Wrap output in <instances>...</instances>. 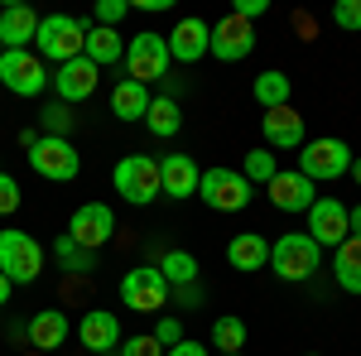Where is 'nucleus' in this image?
Wrapping results in <instances>:
<instances>
[{
    "label": "nucleus",
    "mask_w": 361,
    "mask_h": 356,
    "mask_svg": "<svg viewBox=\"0 0 361 356\" xmlns=\"http://www.w3.org/2000/svg\"><path fill=\"white\" fill-rule=\"evenodd\" d=\"M87 29L92 20L87 15H44L39 20V34H34V49L44 63H73V58H82V44H87Z\"/></svg>",
    "instance_id": "f257e3e1"
},
{
    "label": "nucleus",
    "mask_w": 361,
    "mask_h": 356,
    "mask_svg": "<svg viewBox=\"0 0 361 356\" xmlns=\"http://www.w3.org/2000/svg\"><path fill=\"white\" fill-rule=\"evenodd\" d=\"M270 270L289 284H304L323 270V246L308 236V231H284L275 246H270Z\"/></svg>",
    "instance_id": "f03ea898"
},
{
    "label": "nucleus",
    "mask_w": 361,
    "mask_h": 356,
    "mask_svg": "<svg viewBox=\"0 0 361 356\" xmlns=\"http://www.w3.org/2000/svg\"><path fill=\"white\" fill-rule=\"evenodd\" d=\"M352 149H347V140H308L304 149H299V173H304L308 183H333V178H342V173H352Z\"/></svg>",
    "instance_id": "7ed1b4c3"
},
{
    "label": "nucleus",
    "mask_w": 361,
    "mask_h": 356,
    "mask_svg": "<svg viewBox=\"0 0 361 356\" xmlns=\"http://www.w3.org/2000/svg\"><path fill=\"white\" fill-rule=\"evenodd\" d=\"M169 39L164 34H154V29H145V34H135L130 44H126V73H130V82L149 87L159 82V78H169Z\"/></svg>",
    "instance_id": "20e7f679"
},
{
    "label": "nucleus",
    "mask_w": 361,
    "mask_h": 356,
    "mask_svg": "<svg viewBox=\"0 0 361 356\" xmlns=\"http://www.w3.org/2000/svg\"><path fill=\"white\" fill-rule=\"evenodd\" d=\"M44 270V246L29 231H0V274L10 284H34Z\"/></svg>",
    "instance_id": "39448f33"
},
{
    "label": "nucleus",
    "mask_w": 361,
    "mask_h": 356,
    "mask_svg": "<svg viewBox=\"0 0 361 356\" xmlns=\"http://www.w3.org/2000/svg\"><path fill=\"white\" fill-rule=\"evenodd\" d=\"M29 168H34L39 178H49V183H68V178H78V168H82V154L73 149V140L39 135L34 145H29Z\"/></svg>",
    "instance_id": "423d86ee"
},
{
    "label": "nucleus",
    "mask_w": 361,
    "mask_h": 356,
    "mask_svg": "<svg viewBox=\"0 0 361 356\" xmlns=\"http://www.w3.org/2000/svg\"><path fill=\"white\" fill-rule=\"evenodd\" d=\"M121 303L130 313H159L169 303V279L159 274V265H135L121 274Z\"/></svg>",
    "instance_id": "0eeeda50"
},
{
    "label": "nucleus",
    "mask_w": 361,
    "mask_h": 356,
    "mask_svg": "<svg viewBox=\"0 0 361 356\" xmlns=\"http://www.w3.org/2000/svg\"><path fill=\"white\" fill-rule=\"evenodd\" d=\"M0 87H10L15 97H39L49 87V68L34 49H5L0 54Z\"/></svg>",
    "instance_id": "6e6552de"
},
{
    "label": "nucleus",
    "mask_w": 361,
    "mask_h": 356,
    "mask_svg": "<svg viewBox=\"0 0 361 356\" xmlns=\"http://www.w3.org/2000/svg\"><path fill=\"white\" fill-rule=\"evenodd\" d=\"M116 192L130 202V207H145L159 197V164L149 154H126L116 164Z\"/></svg>",
    "instance_id": "1a4fd4ad"
},
{
    "label": "nucleus",
    "mask_w": 361,
    "mask_h": 356,
    "mask_svg": "<svg viewBox=\"0 0 361 356\" xmlns=\"http://www.w3.org/2000/svg\"><path fill=\"white\" fill-rule=\"evenodd\" d=\"M197 197H202L212 212H241V207H250V183L241 173H231V168H202Z\"/></svg>",
    "instance_id": "9d476101"
},
{
    "label": "nucleus",
    "mask_w": 361,
    "mask_h": 356,
    "mask_svg": "<svg viewBox=\"0 0 361 356\" xmlns=\"http://www.w3.org/2000/svg\"><path fill=\"white\" fill-rule=\"evenodd\" d=\"M68 236H73L82 250H102L116 236L111 207H106V202H82V207L73 212V221H68Z\"/></svg>",
    "instance_id": "9b49d317"
},
{
    "label": "nucleus",
    "mask_w": 361,
    "mask_h": 356,
    "mask_svg": "<svg viewBox=\"0 0 361 356\" xmlns=\"http://www.w3.org/2000/svg\"><path fill=\"white\" fill-rule=\"evenodd\" d=\"M250 49H255V25H250V20L226 15V20L212 25V44H207V54H212V58H222V63H241V58H250Z\"/></svg>",
    "instance_id": "f8f14e48"
},
{
    "label": "nucleus",
    "mask_w": 361,
    "mask_h": 356,
    "mask_svg": "<svg viewBox=\"0 0 361 356\" xmlns=\"http://www.w3.org/2000/svg\"><path fill=\"white\" fill-rule=\"evenodd\" d=\"M308 236L318 241V246H342L352 231H347V202H337V197H323L318 192V202L308 207Z\"/></svg>",
    "instance_id": "ddd939ff"
},
{
    "label": "nucleus",
    "mask_w": 361,
    "mask_h": 356,
    "mask_svg": "<svg viewBox=\"0 0 361 356\" xmlns=\"http://www.w3.org/2000/svg\"><path fill=\"white\" fill-rule=\"evenodd\" d=\"M97 78H102V68L97 63H87V58H73V63H63L54 78V92H58V102L63 106H78V102H87L92 92H97Z\"/></svg>",
    "instance_id": "4468645a"
},
{
    "label": "nucleus",
    "mask_w": 361,
    "mask_h": 356,
    "mask_svg": "<svg viewBox=\"0 0 361 356\" xmlns=\"http://www.w3.org/2000/svg\"><path fill=\"white\" fill-rule=\"evenodd\" d=\"M169 39V58L173 63H197V58H207V44H212V25L207 20H197V15H183Z\"/></svg>",
    "instance_id": "2eb2a0df"
},
{
    "label": "nucleus",
    "mask_w": 361,
    "mask_h": 356,
    "mask_svg": "<svg viewBox=\"0 0 361 356\" xmlns=\"http://www.w3.org/2000/svg\"><path fill=\"white\" fill-rule=\"evenodd\" d=\"M78 337H82L87 352L97 356H111L121 342H126V332H121V318H116L111 308H92V313H82V323H78Z\"/></svg>",
    "instance_id": "dca6fc26"
},
{
    "label": "nucleus",
    "mask_w": 361,
    "mask_h": 356,
    "mask_svg": "<svg viewBox=\"0 0 361 356\" xmlns=\"http://www.w3.org/2000/svg\"><path fill=\"white\" fill-rule=\"evenodd\" d=\"M270 188V202H275L279 212H308L313 202H318V192H313V183H308L299 168H279L275 178L265 183Z\"/></svg>",
    "instance_id": "f3484780"
},
{
    "label": "nucleus",
    "mask_w": 361,
    "mask_h": 356,
    "mask_svg": "<svg viewBox=\"0 0 361 356\" xmlns=\"http://www.w3.org/2000/svg\"><path fill=\"white\" fill-rule=\"evenodd\" d=\"M265 130V149H304V116L294 106H275L260 116Z\"/></svg>",
    "instance_id": "a211bd4d"
},
{
    "label": "nucleus",
    "mask_w": 361,
    "mask_h": 356,
    "mask_svg": "<svg viewBox=\"0 0 361 356\" xmlns=\"http://www.w3.org/2000/svg\"><path fill=\"white\" fill-rule=\"evenodd\" d=\"M202 168L193 164V154H164L159 159V192L164 197H193Z\"/></svg>",
    "instance_id": "6ab92c4d"
},
{
    "label": "nucleus",
    "mask_w": 361,
    "mask_h": 356,
    "mask_svg": "<svg viewBox=\"0 0 361 356\" xmlns=\"http://www.w3.org/2000/svg\"><path fill=\"white\" fill-rule=\"evenodd\" d=\"M39 20H44V15H34V5H25V0L5 5V10H0V44H5V49H29L34 34H39Z\"/></svg>",
    "instance_id": "aec40b11"
},
{
    "label": "nucleus",
    "mask_w": 361,
    "mask_h": 356,
    "mask_svg": "<svg viewBox=\"0 0 361 356\" xmlns=\"http://www.w3.org/2000/svg\"><path fill=\"white\" fill-rule=\"evenodd\" d=\"M226 260H231V270H265L270 265V241L260 236V231H241V236H231L226 241Z\"/></svg>",
    "instance_id": "412c9836"
},
{
    "label": "nucleus",
    "mask_w": 361,
    "mask_h": 356,
    "mask_svg": "<svg viewBox=\"0 0 361 356\" xmlns=\"http://www.w3.org/2000/svg\"><path fill=\"white\" fill-rule=\"evenodd\" d=\"M29 347H39V352H58L63 342H68V313H58V308H39L34 318H29Z\"/></svg>",
    "instance_id": "4be33fe9"
},
{
    "label": "nucleus",
    "mask_w": 361,
    "mask_h": 356,
    "mask_svg": "<svg viewBox=\"0 0 361 356\" xmlns=\"http://www.w3.org/2000/svg\"><path fill=\"white\" fill-rule=\"evenodd\" d=\"M333 279L342 294H361V236H347L333 255Z\"/></svg>",
    "instance_id": "5701e85b"
},
{
    "label": "nucleus",
    "mask_w": 361,
    "mask_h": 356,
    "mask_svg": "<svg viewBox=\"0 0 361 356\" xmlns=\"http://www.w3.org/2000/svg\"><path fill=\"white\" fill-rule=\"evenodd\" d=\"M82 58H87V63H97V68H111V63L126 58V39H121L116 29L92 25V29H87V44H82Z\"/></svg>",
    "instance_id": "b1692460"
},
{
    "label": "nucleus",
    "mask_w": 361,
    "mask_h": 356,
    "mask_svg": "<svg viewBox=\"0 0 361 356\" xmlns=\"http://www.w3.org/2000/svg\"><path fill=\"white\" fill-rule=\"evenodd\" d=\"M145 111H149V87L121 78L111 87V116L116 121H145Z\"/></svg>",
    "instance_id": "393cba45"
},
{
    "label": "nucleus",
    "mask_w": 361,
    "mask_h": 356,
    "mask_svg": "<svg viewBox=\"0 0 361 356\" xmlns=\"http://www.w3.org/2000/svg\"><path fill=\"white\" fill-rule=\"evenodd\" d=\"M145 125H149V135H154V140H173L178 130H183V111H178L173 97H149Z\"/></svg>",
    "instance_id": "a878e982"
},
{
    "label": "nucleus",
    "mask_w": 361,
    "mask_h": 356,
    "mask_svg": "<svg viewBox=\"0 0 361 356\" xmlns=\"http://www.w3.org/2000/svg\"><path fill=\"white\" fill-rule=\"evenodd\" d=\"M289 78L279 73V68H265L260 78H255V87H250V97L260 102V111H275V106H289Z\"/></svg>",
    "instance_id": "bb28decb"
},
{
    "label": "nucleus",
    "mask_w": 361,
    "mask_h": 356,
    "mask_svg": "<svg viewBox=\"0 0 361 356\" xmlns=\"http://www.w3.org/2000/svg\"><path fill=\"white\" fill-rule=\"evenodd\" d=\"M197 255H188V250H164L159 255V274L169 279V289H183V284H197Z\"/></svg>",
    "instance_id": "cd10ccee"
},
{
    "label": "nucleus",
    "mask_w": 361,
    "mask_h": 356,
    "mask_svg": "<svg viewBox=\"0 0 361 356\" xmlns=\"http://www.w3.org/2000/svg\"><path fill=\"white\" fill-rule=\"evenodd\" d=\"M54 260L63 265V270H73V274L97 270V250H82L73 236H58V241H54Z\"/></svg>",
    "instance_id": "c85d7f7f"
},
{
    "label": "nucleus",
    "mask_w": 361,
    "mask_h": 356,
    "mask_svg": "<svg viewBox=\"0 0 361 356\" xmlns=\"http://www.w3.org/2000/svg\"><path fill=\"white\" fill-rule=\"evenodd\" d=\"M275 173H279V164H275V154H270L265 145H260V149H246V164H241V178H246L250 188H255V183H270Z\"/></svg>",
    "instance_id": "c756f323"
},
{
    "label": "nucleus",
    "mask_w": 361,
    "mask_h": 356,
    "mask_svg": "<svg viewBox=\"0 0 361 356\" xmlns=\"http://www.w3.org/2000/svg\"><path fill=\"white\" fill-rule=\"evenodd\" d=\"M212 347H222V352H241V347H246V323L231 318V313L217 318V323H212Z\"/></svg>",
    "instance_id": "7c9ffc66"
},
{
    "label": "nucleus",
    "mask_w": 361,
    "mask_h": 356,
    "mask_svg": "<svg viewBox=\"0 0 361 356\" xmlns=\"http://www.w3.org/2000/svg\"><path fill=\"white\" fill-rule=\"evenodd\" d=\"M39 121H44V135L68 140V130L78 125V111H73V106H63V102H49V106L39 111Z\"/></svg>",
    "instance_id": "2f4dec72"
},
{
    "label": "nucleus",
    "mask_w": 361,
    "mask_h": 356,
    "mask_svg": "<svg viewBox=\"0 0 361 356\" xmlns=\"http://www.w3.org/2000/svg\"><path fill=\"white\" fill-rule=\"evenodd\" d=\"M130 15V0H97V10H92V25L102 29H121V20Z\"/></svg>",
    "instance_id": "473e14b6"
},
{
    "label": "nucleus",
    "mask_w": 361,
    "mask_h": 356,
    "mask_svg": "<svg viewBox=\"0 0 361 356\" xmlns=\"http://www.w3.org/2000/svg\"><path fill=\"white\" fill-rule=\"evenodd\" d=\"M149 337H154V342H159V347L169 352V347H178V342H183V323L164 313V318H154V332H149Z\"/></svg>",
    "instance_id": "72a5a7b5"
},
{
    "label": "nucleus",
    "mask_w": 361,
    "mask_h": 356,
    "mask_svg": "<svg viewBox=\"0 0 361 356\" xmlns=\"http://www.w3.org/2000/svg\"><path fill=\"white\" fill-rule=\"evenodd\" d=\"M333 25L347 29V34H357L361 29V0H337L333 5Z\"/></svg>",
    "instance_id": "f704fd0d"
},
{
    "label": "nucleus",
    "mask_w": 361,
    "mask_h": 356,
    "mask_svg": "<svg viewBox=\"0 0 361 356\" xmlns=\"http://www.w3.org/2000/svg\"><path fill=\"white\" fill-rule=\"evenodd\" d=\"M121 356H164V347H159L149 332H140V337H126V342H121Z\"/></svg>",
    "instance_id": "c9c22d12"
},
{
    "label": "nucleus",
    "mask_w": 361,
    "mask_h": 356,
    "mask_svg": "<svg viewBox=\"0 0 361 356\" xmlns=\"http://www.w3.org/2000/svg\"><path fill=\"white\" fill-rule=\"evenodd\" d=\"M15 207H20V183L10 173H0V217H10Z\"/></svg>",
    "instance_id": "e433bc0d"
},
{
    "label": "nucleus",
    "mask_w": 361,
    "mask_h": 356,
    "mask_svg": "<svg viewBox=\"0 0 361 356\" xmlns=\"http://www.w3.org/2000/svg\"><path fill=\"white\" fill-rule=\"evenodd\" d=\"M231 15H241V20L255 25L260 15H270V0H236V5H231Z\"/></svg>",
    "instance_id": "4c0bfd02"
},
{
    "label": "nucleus",
    "mask_w": 361,
    "mask_h": 356,
    "mask_svg": "<svg viewBox=\"0 0 361 356\" xmlns=\"http://www.w3.org/2000/svg\"><path fill=\"white\" fill-rule=\"evenodd\" d=\"M164 356H212V352H207V347H197L193 337H183V342H178V347H169Z\"/></svg>",
    "instance_id": "58836bf2"
},
{
    "label": "nucleus",
    "mask_w": 361,
    "mask_h": 356,
    "mask_svg": "<svg viewBox=\"0 0 361 356\" xmlns=\"http://www.w3.org/2000/svg\"><path fill=\"white\" fill-rule=\"evenodd\" d=\"M169 299H178V303H202V289H197V284H183V289H169Z\"/></svg>",
    "instance_id": "ea45409f"
},
{
    "label": "nucleus",
    "mask_w": 361,
    "mask_h": 356,
    "mask_svg": "<svg viewBox=\"0 0 361 356\" xmlns=\"http://www.w3.org/2000/svg\"><path fill=\"white\" fill-rule=\"evenodd\" d=\"M347 231L361 236V202H357V207H347Z\"/></svg>",
    "instance_id": "a19ab883"
},
{
    "label": "nucleus",
    "mask_w": 361,
    "mask_h": 356,
    "mask_svg": "<svg viewBox=\"0 0 361 356\" xmlns=\"http://www.w3.org/2000/svg\"><path fill=\"white\" fill-rule=\"evenodd\" d=\"M10 294H15V284H10V279H5V274H0V308H5V303H10Z\"/></svg>",
    "instance_id": "79ce46f5"
},
{
    "label": "nucleus",
    "mask_w": 361,
    "mask_h": 356,
    "mask_svg": "<svg viewBox=\"0 0 361 356\" xmlns=\"http://www.w3.org/2000/svg\"><path fill=\"white\" fill-rule=\"evenodd\" d=\"M352 178H357V188H361V154L352 159Z\"/></svg>",
    "instance_id": "37998d69"
},
{
    "label": "nucleus",
    "mask_w": 361,
    "mask_h": 356,
    "mask_svg": "<svg viewBox=\"0 0 361 356\" xmlns=\"http://www.w3.org/2000/svg\"><path fill=\"white\" fill-rule=\"evenodd\" d=\"M217 356H246V352H217Z\"/></svg>",
    "instance_id": "c03bdc74"
},
{
    "label": "nucleus",
    "mask_w": 361,
    "mask_h": 356,
    "mask_svg": "<svg viewBox=\"0 0 361 356\" xmlns=\"http://www.w3.org/2000/svg\"><path fill=\"white\" fill-rule=\"evenodd\" d=\"M0 54H5V44H0Z\"/></svg>",
    "instance_id": "a18cd8bd"
},
{
    "label": "nucleus",
    "mask_w": 361,
    "mask_h": 356,
    "mask_svg": "<svg viewBox=\"0 0 361 356\" xmlns=\"http://www.w3.org/2000/svg\"><path fill=\"white\" fill-rule=\"evenodd\" d=\"M304 356H313V352H304Z\"/></svg>",
    "instance_id": "49530a36"
}]
</instances>
